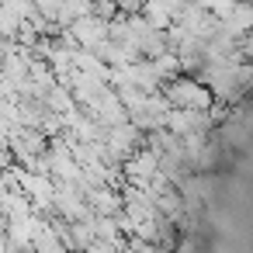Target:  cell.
<instances>
[{"instance_id": "cell-1", "label": "cell", "mask_w": 253, "mask_h": 253, "mask_svg": "<svg viewBox=\"0 0 253 253\" xmlns=\"http://www.w3.org/2000/svg\"><path fill=\"white\" fill-rule=\"evenodd\" d=\"M173 97H177L180 104H187V108H191V104H208V97L201 94V87H194V84H187V80L173 87Z\"/></svg>"}]
</instances>
